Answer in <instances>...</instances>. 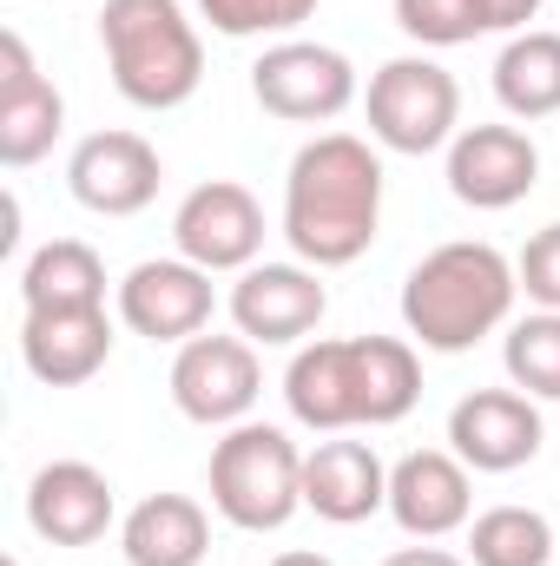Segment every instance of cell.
Listing matches in <instances>:
<instances>
[{
	"instance_id": "cell-9",
	"label": "cell",
	"mask_w": 560,
	"mask_h": 566,
	"mask_svg": "<svg viewBox=\"0 0 560 566\" xmlns=\"http://www.w3.org/2000/svg\"><path fill=\"white\" fill-rule=\"evenodd\" d=\"M541 185V145L521 126H462L448 145V191L468 211H508Z\"/></svg>"
},
{
	"instance_id": "cell-32",
	"label": "cell",
	"mask_w": 560,
	"mask_h": 566,
	"mask_svg": "<svg viewBox=\"0 0 560 566\" xmlns=\"http://www.w3.org/2000/svg\"><path fill=\"white\" fill-rule=\"evenodd\" d=\"M7 566H20V560H7Z\"/></svg>"
},
{
	"instance_id": "cell-30",
	"label": "cell",
	"mask_w": 560,
	"mask_h": 566,
	"mask_svg": "<svg viewBox=\"0 0 560 566\" xmlns=\"http://www.w3.org/2000/svg\"><path fill=\"white\" fill-rule=\"evenodd\" d=\"M383 566H468V560H455L448 547H403V554H390Z\"/></svg>"
},
{
	"instance_id": "cell-28",
	"label": "cell",
	"mask_w": 560,
	"mask_h": 566,
	"mask_svg": "<svg viewBox=\"0 0 560 566\" xmlns=\"http://www.w3.org/2000/svg\"><path fill=\"white\" fill-rule=\"evenodd\" d=\"M515 277H521V290H528V303L560 310V224H541V231L521 244Z\"/></svg>"
},
{
	"instance_id": "cell-19",
	"label": "cell",
	"mask_w": 560,
	"mask_h": 566,
	"mask_svg": "<svg viewBox=\"0 0 560 566\" xmlns=\"http://www.w3.org/2000/svg\"><path fill=\"white\" fill-rule=\"evenodd\" d=\"M283 402L317 434L356 428V349L350 343H303L283 369Z\"/></svg>"
},
{
	"instance_id": "cell-27",
	"label": "cell",
	"mask_w": 560,
	"mask_h": 566,
	"mask_svg": "<svg viewBox=\"0 0 560 566\" xmlns=\"http://www.w3.org/2000/svg\"><path fill=\"white\" fill-rule=\"evenodd\" d=\"M396 27L416 46H468L481 27V0H396Z\"/></svg>"
},
{
	"instance_id": "cell-7",
	"label": "cell",
	"mask_w": 560,
	"mask_h": 566,
	"mask_svg": "<svg viewBox=\"0 0 560 566\" xmlns=\"http://www.w3.org/2000/svg\"><path fill=\"white\" fill-rule=\"evenodd\" d=\"M251 93L271 119L290 126H330L350 113L356 99V66L336 53V46H317V40H278L258 53L251 66Z\"/></svg>"
},
{
	"instance_id": "cell-18",
	"label": "cell",
	"mask_w": 560,
	"mask_h": 566,
	"mask_svg": "<svg viewBox=\"0 0 560 566\" xmlns=\"http://www.w3.org/2000/svg\"><path fill=\"white\" fill-rule=\"evenodd\" d=\"M303 507L330 527H356L390 507V468L370 441H317L303 454Z\"/></svg>"
},
{
	"instance_id": "cell-11",
	"label": "cell",
	"mask_w": 560,
	"mask_h": 566,
	"mask_svg": "<svg viewBox=\"0 0 560 566\" xmlns=\"http://www.w3.org/2000/svg\"><path fill=\"white\" fill-rule=\"evenodd\" d=\"M120 323L145 343H191L211 329V271L185 258L133 264L120 283Z\"/></svg>"
},
{
	"instance_id": "cell-5",
	"label": "cell",
	"mask_w": 560,
	"mask_h": 566,
	"mask_svg": "<svg viewBox=\"0 0 560 566\" xmlns=\"http://www.w3.org/2000/svg\"><path fill=\"white\" fill-rule=\"evenodd\" d=\"M370 139L383 151H403V158H428L442 145H455L462 133V86L448 66L403 53V60H383L370 73Z\"/></svg>"
},
{
	"instance_id": "cell-13",
	"label": "cell",
	"mask_w": 560,
	"mask_h": 566,
	"mask_svg": "<svg viewBox=\"0 0 560 566\" xmlns=\"http://www.w3.org/2000/svg\"><path fill=\"white\" fill-rule=\"evenodd\" d=\"M390 521L409 541H442L475 521V481L455 448H416L390 468Z\"/></svg>"
},
{
	"instance_id": "cell-3",
	"label": "cell",
	"mask_w": 560,
	"mask_h": 566,
	"mask_svg": "<svg viewBox=\"0 0 560 566\" xmlns=\"http://www.w3.org/2000/svg\"><path fill=\"white\" fill-rule=\"evenodd\" d=\"M100 46H106V73H113L120 99L139 113L185 106L205 80V40L178 0H106Z\"/></svg>"
},
{
	"instance_id": "cell-14",
	"label": "cell",
	"mask_w": 560,
	"mask_h": 566,
	"mask_svg": "<svg viewBox=\"0 0 560 566\" xmlns=\"http://www.w3.org/2000/svg\"><path fill=\"white\" fill-rule=\"evenodd\" d=\"M158 178H165V165H158L152 139H139V133H93L66 158L73 198L100 218H139L158 198Z\"/></svg>"
},
{
	"instance_id": "cell-8",
	"label": "cell",
	"mask_w": 560,
	"mask_h": 566,
	"mask_svg": "<svg viewBox=\"0 0 560 566\" xmlns=\"http://www.w3.org/2000/svg\"><path fill=\"white\" fill-rule=\"evenodd\" d=\"M172 244L198 271H251L265 251V205L238 178H211L172 211Z\"/></svg>"
},
{
	"instance_id": "cell-16",
	"label": "cell",
	"mask_w": 560,
	"mask_h": 566,
	"mask_svg": "<svg viewBox=\"0 0 560 566\" xmlns=\"http://www.w3.org/2000/svg\"><path fill=\"white\" fill-rule=\"evenodd\" d=\"M113 356V316L106 310H27L20 316V363L46 389H80Z\"/></svg>"
},
{
	"instance_id": "cell-24",
	"label": "cell",
	"mask_w": 560,
	"mask_h": 566,
	"mask_svg": "<svg viewBox=\"0 0 560 566\" xmlns=\"http://www.w3.org/2000/svg\"><path fill=\"white\" fill-rule=\"evenodd\" d=\"M554 527L535 507H488L468 521V566H548Z\"/></svg>"
},
{
	"instance_id": "cell-15",
	"label": "cell",
	"mask_w": 560,
	"mask_h": 566,
	"mask_svg": "<svg viewBox=\"0 0 560 566\" xmlns=\"http://www.w3.org/2000/svg\"><path fill=\"white\" fill-rule=\"evenodd\" d=\"M66 126V99L53 80H40L27 40L7 27L0 33V165H40Z\"/></svg>"
},
{
	"instance_id": "cell-1",
	"label": "cell",
	"mask_w": 560,
	"mask_h": 566,
	"mask_svg": "<svg viewBox=\"0 0 560 566\" xmlns=\"http://www.w3.org/2000/svg\"><path fill=\"white\" fill-rule=\"evenodd\" d=\"M383 224V158L356 133H317L283 178V238L297 264L343 271L376 244Z\"/></svg>"
},
{
	"instance_id": "cell-22",
	"label": "cell",
	"mask_w": 560,
	"mask_h": 566,
	"mask_svg": "<svg viewBox=\"0 0 560 566\" xmlns=\"http://www.w3.org/2000/svg\"><path fill=\"white\" fill-rule=\"evenodd\" d=\"M495 99L508 119H554L560 113V33L548 27H528L501 46L495 60Z\"/></svg>"
},
{
	"instance_id": "cell-20",
	"label": "cell",
	"mask_w": 560,
	"mask_h": 566,
	"mask_svg": "<svg viewBox=\"0 0 560 566\" xmlns=\"http://www.w3.org/2000/svg\"><path fill=\"white\" fill-rule=\"evenodd\" d=\"M126 566H198L211 554V521L191 494H145L120 527Z\"/></svg>"
},
{
	"instance_id": "cell-6",
	"label": "cell",
	"mask_w": 560,
	"mask_h": 566,
	"mask_svg": "<svg viewBox=\"0 0 560 566\" xmlns=\"http://www.w3.org/2000/svg\"><path fill=\"white\" fill-rule=\"evenodd\" d=\"M258 396H265V369H258V343L251 336H191V343H178L172 402H178L185 422L238 428L251 422Z\"/></svg>"
},
{
	"instance_id": "cell-10",
	"label": "cell",
	"mask_w": 560,
	"mask_h": 566,
	"mask_svg": "<svg viewBox=\"0 0 560 566\" xmlns=\"http://www.w3.org/2000/svg\"><path fill=\"white\" fill-rule=\"evenodd\" d=\"M330 310V290L310 264H251L231 283V323L258 349H290L303 343Z\"/></svg>"
},
{
	"instance_id": "cell-25",
	"label": "cell",
	"mask_w": 560,
	"mask_h": 566,
	"mask_svg": "<svg viewBox=\"0 0 560 566\" xmlns=\"http://www.w3.org/2000/svg\"><path fill=\"white\" fill-rule=\"evenodd\" d=\"M501 363H508V382H515L521 396L560 402V310H535V316L508 323Z\"/></svg>"
},
{
	"instance_id": "cell-2",
	"label": "cell",
	"mask_w": 560,
	"mask_h": 566,
	"mask_svg": "<svg viewBox=\"0 0 560 566\" xmlns=\"http://www.w3.org/2000/svg\"><path fill=\"white\" fill-rule=\"evenodd\" d=\"M515 296H521L515 264L495 244L462 238V244H435L409 271V283H403V323H409V336L422 349L462 356V349H475L481 336H495L508 323Z\"/></svg>"
},
{
	"instance_id": "cell-17",
	"label": "cell",
	"mask_w": 560,
	"mask_h": 566,
	"mask_svg": "<svg viewBox=\"0 0 560 566\" xmlns=\"http://www.w3.org/2000/svg\"><path fill=\"white\" fill-rule=\"evenodd\" d=\"M27 521L46 547H93L113 527V481L93 461H46L27 488Z\"/></svg>"
},
{
	"instance_id": "cell-23",
	"label": "cell",
	"mask_w": 560,
	"mask_h": 566,
	"mask_svg": "<svg viewBox=\"0 0 560 566\" xmlns=\"http://www.w3.org/2000/svg\"><path fill=\"white\" fill-rule=\"evenodd\" d=\"M20 303L27 310H106V264L80 238H53L27 258L20 271Z\"/></svg>"
},
{
	"instance_id": "cell-4",
	"label": "cell",
	"mask_w": 560,
	"mask_h": 566,
	"mask_svg": "<svg viewBox=\"0 0 560 566\" xmlns=\"http://www.w3.org/2000/svg\"><path fill=\"white\" fill-rule=\"evenodd\" d=\"M211 507L245 534H278L303 507V454L271 422H238L211 448Z\"/></svg>"
},
{
	"instance_id": "cell-29",
	"label": "cell",
	"mask_w": 560,
	"mask_h": 566,
	"mask_svg": "<svg viewBox=\"0 0 560 566\" xmlns=\"http://www.w3.org/2000/svg\"><path fill=\"white\" fill-rule=\"evenodd\" d=\"M541 7H548V0H481V27L515 40V33H528V20H535Z\"/></svg>"
},
{
	"instance_id": "cell-21",
	"label": "cell",
	"mask_w": 560,
	"mask_h": 566,
	"mask_svg": "<svg viewBox=\"0 0 560 566\" xmlns=\"http://www.w3.org/2000/svg\"><path fill=\"white\" fill-rule=\"evenodd\" d=\"M356 349V422L390 428L422 402V363L403 336H350Z\"/></svg>"
},
{
	"instance_id": "cell-31",
	"label": "cell",
	"mask_w": 560,
	"mask_h": 566,
	"mask_svg": "<svg viewBox=\"0 0 560 566\" xmlns=\"http://www.w3.org/2000/svg\"><path fill=\"white\" fill-rule=\"evenodd\" d=\"M271 566H336L330 554H310V547H290V554H278Z\"/></svg>"
},
{
	"instance_id": "cell-12",
	"label": "cell",
	"mask_w": 560,
	"mask_h": 566,
	"mask_svg": "<svg viewBox=\"0 0 560 566\" xmlns=\"http://www.w3.org/2000/svg\"><path fill=\"white\" fill-rule=\"evenodd\" d=\"M541 409L521 389H475L448 409V448L475 474H515L541 454Z\"/></svg>"
},
{
	"instance_id": "cell-26",
	"label": "cell",
	"mask_w": 560,
	"mask_h": 566,
	"mask_svg": "<svg viewBox=\"0 0 560 566\" xmlns=\"http://www.w3.org/2000/svg\"><path fill=\"white\" fill-rule=\"evenodd\" d=\"M211 33L225 40H265V33H290L317 13V0H198Z\"/></svg>"
}]
</instances>
